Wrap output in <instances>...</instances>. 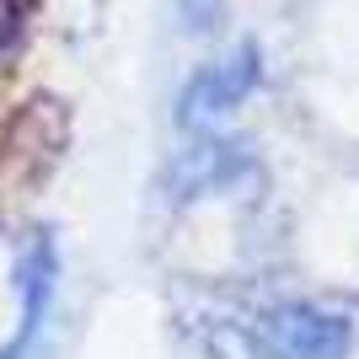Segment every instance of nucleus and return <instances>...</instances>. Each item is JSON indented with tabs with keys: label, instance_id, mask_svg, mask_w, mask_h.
Listing matches in <instances>:
<instances>
[{
	"label": "nucleus",
	"instance_id": "nucleus-1",
	"mask_svg": "<svg viewBox=\"0 0 359 359\" xmlns=\"http://www.w3.org/2000/svg\"><path fill=\"white\" fill-rule=\"evenodd\" d=\"M257 348L269 359H348L354 327L348 316L311 306V300H279L257 316Z\"/></svg>",
	"mask_w": 359,
	"mask_h": 359
},
{
	"label": "nucleus",
	"instance_id": "nucleus-2",
	"mask_svg": "<svg viewBox=\"0 0 359 359\" xmlns=\"http://www.w3.org/2000/svg\"><path fill=\"white\" fill-rule=\"evenodd\" d=\"M257 75H263V65H257V43H236L231 54L210 60L188 86H182L177 123H182V129H210L215 118H225L231 107H241L247 97H252Z\"/></svg>",
	"mask_w": 359,
	"mask_h": 359
},
{
	"label": "nucleus",
	"instance_id": "nucleus-3",
	"mask_svg": "<svg viewBox=\"0 0 359 359\" xmlns=\"http://www.w3.org/2000/svg\"><path fill=\"white\" fill-rule=\"evenodd\" d=\"M241 166H247V145H236V140H198L194 150H182L177 161V194H215V188H225V182L236 177Z\"/></svg>",
	"mask_w": 359,
	"mask_h": 359
},
{
	"label": "nucleus",
	"instance_id": "nucleus-4",
	"mask_svg": "<svg viewBox=\"0 0 359 359\" xmlns=\"http://www.w3.org/2000/svg\"><path fill=\"white\" fill-rule=\"evenodd\" d=\"M54 273H60L54 241L38 236L27 252H22V338H16V348H6V359H16L22 348H27V338L38 332V322H43V306H48V295H54Z\"/></svg>",
	"mask_w": 359,
	"mask_h": 359
}]
</instances>
